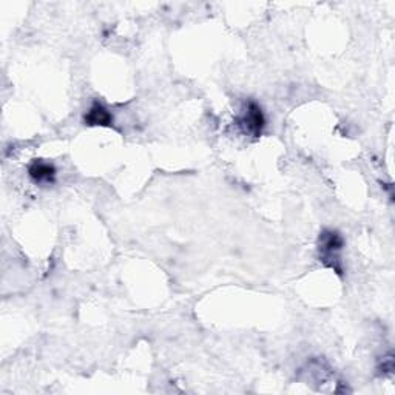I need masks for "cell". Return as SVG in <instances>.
<instances>
[{
  "label": "cell",
  "mask_w": 395,
  "mask_h": 395,
  "mask_svg": "<svg viewBox=\"0 0 395 395\" xmlns=\"http://www.w3.org/2000/svg\"><path fill=\"white\" fill-rule=\"evenodd\" d=\"M344 247V238L337 231H323L318 238V252L320 259L326 267H330L332 271L338 275L343 273V263H342V252Z\"/></svg>",
  "instance_id": "1"
},
{
  "label": "cell",
  "mask_w": 395,
  "mask_h": 395,
  "mask_svg": "<svg viewBox=\"0 0 395 395\" xmlns=\"http://www.w3.org/2000/svg\"><path fill=\"white\" fill-rule=\"evenodd\" d=\"M240 125L244 131L252 134V136H261V133L266 127V116L263 108L259 107L255 101H249L246 108L242 110Z\"/></svg>",
  "instance_id": "2"
},
{
  "label": "cell",
  "mask_w": 395,
  "mask_h": 395,
  "mask_svg": "<svg viewBox=\"0 0 395 395\" xmlns=\"http://www.w3.org/2000/svg\"><path fill=\"white\" fill-rule=\"evenodd\" d=\"M85 125H90V127H110L113 124V115L110 113V110L102 105L101 102H93L91 107L89 108V112L84 116Z\"/></svg>",
  "instance_id": "3"
},
{
  "label": "cell",
  "mask_w": 395,
  "mask_h": 395,
  "mask_svg": "<svg viewBox=\"0 0 395 395\" xmlns=\"http://www.w3.org/2000/svg\"><path fill=\"white\" fill-rule=\"evenodd\" d=\"M30 178L37 184H51L56 178V167L45 161H34L28 167Z\"/></svg>",
  "instance_id": "4"
}]
</instances>
